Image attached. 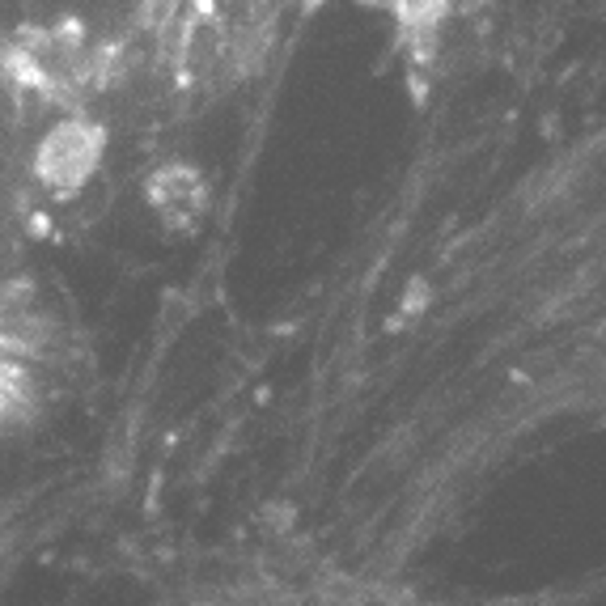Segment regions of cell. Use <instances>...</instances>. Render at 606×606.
I'll return each instance as SVG.
<instances>
[{
    "label": "cell",
    "instance_id": "1",
    "mask_svg": "<svg viewBox=\"0 0 606 606\" xmlns=\"http://www.w3.org/2000/svg\"><path fill=\"white\" fill-rule=\"evenodd\" d=\"M98 153H102V132L89 124H55V132L42 140L39 149V179L55 195L81 191L85 179L94 174Z\"/></svg>",
    "mask_w": 606,
    "mask_h": 606
},
{
    "label": "cell",
    "instance_id": "2",
    "mask_svg": "<svg viewBox=\"0 0 606 606\" xmlns=\"http://www.w3.org/2000/svg\"><path fill=\"white\" fill-rule=\"evenodd\" d=\"M153 204L170 225H191L200 204H204V182L191 165H165L153 179Z\"/></svg>",
    "mask_w": 606,
    "mask_h": 606
},
{
    "label": "cell",
    "instance_id": "3",
    "mask_svg": "<svg viewBox=\"0 0 606 606\" xmlns=\"http://www.w3.org/2000/svg\"><path fill=\"white\" fill-rule=\"evenodd\" d=\"M365 5H386V9H399V0H365Z\"/></svg>",
    "mask_w": 606,
    "mask_h": 606
}]
</instances>
